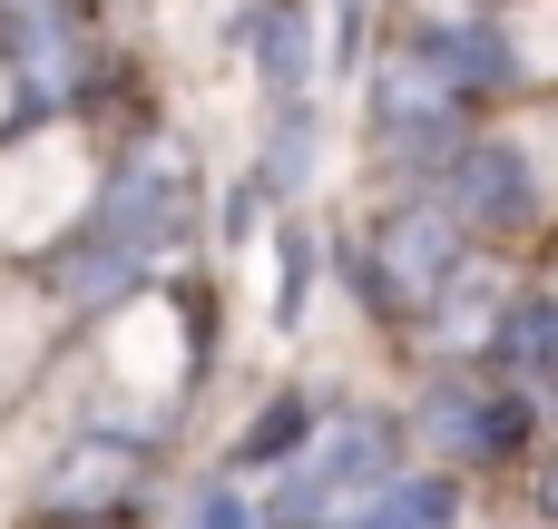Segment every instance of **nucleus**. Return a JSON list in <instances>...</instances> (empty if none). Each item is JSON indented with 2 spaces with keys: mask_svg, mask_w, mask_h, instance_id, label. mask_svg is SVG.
<instances>
[{
  "mask_svg": "<svg viewBox=\"0 0 558 529\" xmlns=\"http://www.w3.org/2000/svg\"><path fill=\"white\" fill-rule=\"evenodd\" d=\"M392 471H402V432H392L383 412H324V422L304 432V452L284 461L265 529H324V520H353V510H363V501H373Z\"/></svg>",
  "mask_w": 558,
  "mask_h": 529,
  "instance_id": "1",
  "label": "nucleus"
},
{
  "mask_svg": "<svg viewBox=\"0 0 558 529\" xmlns=\"http://www.w3.org/2000/svg\"><path fill=\"white\" fill-rule=\"evenodd\" d=\"M461 255H471L461 216H451L441 196H412V206H392V216H383L373 265H353V285H363V304H373L383 324H402V314H422V304L451 285V265H461Z\"/></svg>",
  "mask_w": 558,
  "mask_h": 529,
  "instance_id": "2",
  "label": "nucleus"
},
{
  "mask_svg": "<svg viewBox=\"0 0 558 529\" xmlns=\"http://www.w3.org/2000/svg\"><path fill=\"white\" fill-rule=\"evenodd\" d=\"M412 432L441 452V471H490V461H520V442H530V393H510L500 373H490V383L461 373V383H441V393L412 412Z\"/></svg>",
  "mask_w": 558,
  "mask_h": 529,
  "instance_id": "3",
  "label": "nucleus"
},
{
  "mask_svg": "<svg viewBox=\"0 0 558 529\" xmlns=\"http://www.w3.org/2000/svg\"><path fill=\"white\" fill-rule=\"evenodd\" d=\"M441 206L461 216V236H510V226H530L539 177L510 137H461L451 167H441Z\"/></svg>",
  "mask_w": 558,
  "mask_h": 529,
  "instance_id": "4",
  "label": "nucleus"
},
{
  "mask_svg": "<svg viewBox=\"0 0 558 529\" xmlns=\"http://www.w3.org/2000/svg\"><path fill=\"white\" fill-rule=\"evenodd\" d=\"M500 314H510V285L490 275V265H451V285L422 304V344L432 353H451V363H481L490 344H500Z\"/></svg>",
  "mask_w": 558,
  "mask_h": 529,
  "instance_id": "5",
  "label": "nucleus"
},
{
  "mask_svg": "<svg viewBox=\"0 0 558 529\" xmlns=\"http://www.w3.org/2000/svg\"><path fill=\"white\" fill-rule=\"evenodd\" d=\"M422 49H432V69L451 79V98H500V88H520V49H510L500 20H451V29H432Z\"/></svg>",
  "mask_w": 558,
  "mask_h": 529,
  "instance_id": "6",
  "label": "nucleus"
},
{
  "mask_svg": "<svg viewBox=\"0 0 558 529\" xmlns=\"http://www.w3.org/2000/svg\"><path fill=\"white\" fill-rule=\"evenodd\" d=\"M128 481H137V442H128V432H88V442L59 461V481H49V510H59V520H88V510H108Z\"/></svg>",
  "mask_w": 558,
  "mask_h": 529,
  "instance_id": "7",
  "label": "nucleus"
},
{
  "mask_svg": "<svg viewBox=\"0 0 558 529\" xmlns=\"http://www.w3.org/2000/svg\"><path fill=\"white\" fill-rule=\"evenodd\" d=\"M245 39H255L265 88L275 98H304V79H314V20H304V0H255L245 10Z\"/></svg>",
  "mask_w": 558,
  "mask_h": 529,
  "instance_id": "8",
  "label": "nucleus"
},
{
  "mask_svg": "<svg viewBox=\"0 0 558 529\" xmlns=\"http://www.w3.org/2000/svg\"><path fill=\"white\" fill-rule=\"evenodd\" d=\"M451 520H461V481L451 471H392L343 529H451Z\"/></svg>",
  "mask_w": 558,
  "mask_h": 529,
  "instance_id": "9",
  "label": "nucleus"
},
{
  "mask_svg": "<svg viewBox=\"0 0 558 529\" xmlns=\"http://www.w3.org/2000/svg\"><path fill=\"white\" fill-rule=\"evenodd\" d=\"M490 363H500L510 383H549V373H558V294H510Z\"/></svg>",
  "mask_w": 558,
  "mask_h": 529,
  "instance_id": "10",
  "label": "nucleus"
},
{
  "mask_svg": "<svg viewBox=\"0 0 558 529\" xmlns=\"http://www.w3.org/2000/svg\"><path fill=\"white\" fill-rule=\"evenodd\" d=\"M324 412L304 402V393H284V402H265L245 432H235V452H226V471H284L294 452H304V432H314Z\"/></svg>",
  "mask_w": 558,
  "mask_h": 529,
  "instance_id": "11",
  "label": "nucleus"
},
{
  "mask_svg": "<svg viewBox=\"0 0 558 529\" xmlns=\"http://www.w3.org/2000/svg\"><path fill=\"white\" fill-rule=\"evenodd\" d=\"M314 167V108L304 98H275V137H265V196H294Z\"/></svg>",
  "mask_w": 558,
  "mask_h": 529,
  "instance_id": "12",
  "label": "nucleus"
},
{
  "mask_svg": "<svg viewBox=\"0 0 558 529\" xmlns=\"http://www.w3.org/2000/svg\"><path fill=\"white\" fill-rule=\"evenodd\" d=\"M186 529H265V510H255L235 481H206V491H196V510H186Z\"/></svg>",
  "mask_w": 558,
  "mask_h": 529,
  "instance_id": "13",
  "label": "nucleus"
},
{
  "mask_svg": "<svg viewBox=\"0 0 558 529\" xmlns=\"http://www.w3.org/2000/svg\"><path fill=\"white\" fill-rule=\"evenodd\" d=\"M304 294H314V226H284V324H304Z\"/></svg>",
  "mask_w": 558,
  "mask_h": 529,
  "instance_id": "14",
  "label": "nucleus"
},
{
  "mask_svg": "<svg viewBox=\"0 0 558 529\" xmlns=\"http://www.w3.org/2000/svg\"><path fill=\"white\" fill-rule=\"evenodd\" d=\"M530 422H549V432H558V373H549V383H530Z\"/></svg>",
  "mask_w": 558,
  "mask_h": 529,
  "instance_id": "15",
  "label": "nucleus"
},
{
  "mask_svg": "<svg viewBox=\"0 0 558 529\" xmlns=\"http://www.w3.org/2000/svg\"><path fill=\"white\" fill-rule=\"evenodd\" d=\"M539 510H549V520H558V461H549V471H539Z\"/></svg>",
  "mask_w": 558,
  "mask_h": 529,
  "instance_id": "16",
  "label": "nucleus"
},
{
  "mask_svg": "<svg viewBox=\"0 0 558 529\" xmlns=\"http://www.w3.org/2000/svg\"><path fill=\"white\" fill-rule=\"evenodd\" d=\"M59 529H118V520H108V510H88V520H59Z\"/></svg>",
  "mask_w": 558,
  "mask_h": 529,
  "instance_id": "17",
  "label": "nucleus"
},
{
  "mask_svg": "<svg viewBox=\"0 0 558 529\" xmlns=\"http://www.w3.org/2000/svg\"><path fill=\"white\" fill-rule=\"evenodd\" d=\"M324 529H343V520H324Z\"/></svg>",
  "mask_w": 558,
  "mask_h": 529,
  "instance_id": "18",
  "label": "nucleus"
}]
</instances>
